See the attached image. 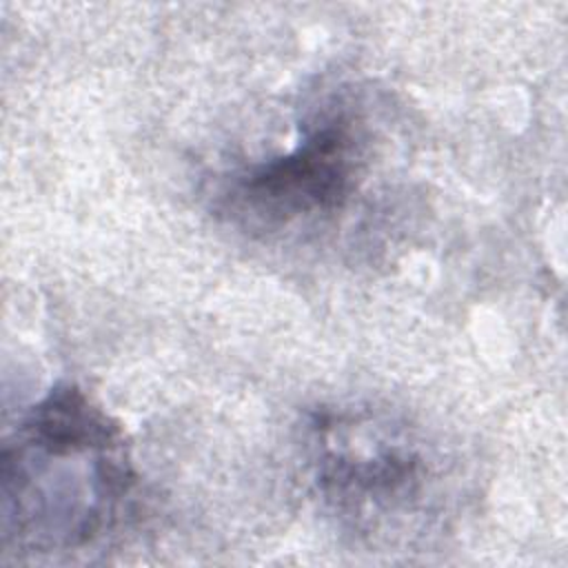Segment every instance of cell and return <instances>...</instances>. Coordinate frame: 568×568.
I'll return each instance as SVG.
<instances>
[{
    "label": "cell",
    "instance_id": "3",
    "mask_svg": "<svg viewBox=\"0 0 568 568\" xmlns=\"http://www.w3.org/2000/svg\"><path fill=\"white\" fill-rule=\"evenodd\" d=\"M344 118H326L288 153L248 166L231 184V211L262 229L337 209L353 189L357 144Z\"/></svg>",
    "mask_w": 568,
    "mask_h": 568
},
{
    "label": "cell",
    "instance_id": "1",
    "mask_svg": "<svg viewBox=\"0 0 568 568\" xmlns=\"http://www.w3.org/2000/svg\"><path fill=\"white\" fill-rule=\"evenodd\" d=\"M131 486L120 426L78 386H55L4 446V539L31 552L84 548L113 528Z\"/></svg>",
    "mask_w": 568,
    "mask_h": 568
},
{
    "label": "cell",
    "instance_id": "2",
    "mask_svg": "<svg viewBox=\"0 0 568 568\" xmlns=\"http://www.w3.org/2000/svg\"><path fill=\"white\" fill-rule=\"evenodd\" d=\"M311 426L315 481L337 513L362 524L419 499L426 464L402 426L348 410L324 413Z\"/></svg>",
    "mask_w": 568,
    "mask_h": 568
}]
</instances>
